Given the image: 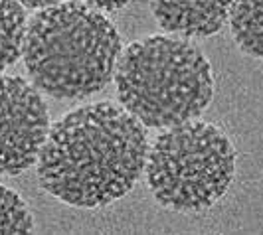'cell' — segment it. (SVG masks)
Here are the masks:
<instances>
[{"label":"cell","mask_w":263,"mask_h":235,"mask_svg":"<svg viewBox=\"0 0 263 235\" xmlns=\"http://www.w3.org/2000/svg\"><path fill=\"white\" fill-rule=\"evenodd\" d=\"M22 55L36 89L76 101L111 83L121 38L105 14L85 2H55L30 18Z\"/></svg>","instance_id":"cell-2"},{"label":"cell","mask_w":263,"mask_h":235,"mask_svg":"<svg viewBox=\"0 0 263 235\" xmlns=\"http://www.w3.org/2000/svg\"><path fill=\"white\" fill-rule=\"evenodd\" d=\"M87 6H91V8H95L97 12L99 10H117V8H123V6H127V2H85Z\"/></svg>","instance_id":"cell-10"},{"label":"cell","mask_w":263,"mask_h":235,"mask_svg":"<svg viewBox=\"0 0 263 235\" xmlns=\"http://www.w3.org/2000/svg\"><path fill=\"white\" fill-rule=\"evenodd\" d=\"M50 132L48 105L20 75L0 73V176H16L38 162Z\"/></svg>","instance_id":"cell-5"},{"label":"cell","mask_w":263,"mask_h":235,"mask_svg":"<svg viewBox=\"0 0 263 235\" xmlns=\"http://www.w3.org/2000/svg\"><path fill=\"white\" fill-rule=\"evenodd\" d=\"M146 129L115 103L83 105L53 123L38 156L40 186L76 208H101L141 178Z\"/></svg>","instance_id":"cell-1"},{"label":"cell","mask_w":263,"mask_h":235,"mask_svg":"<svg viewBox=\"0 0 263 235\" xmlns=\"http://www.w3.org/2000/svg\"><path fill=\"white\" fill-rule=\"evenodd\" d=\"M228 20L239 50L259 60L263 55V2H230Z\"/></svg>","instance_id":"cell-7"},{"label":"cell","mask_w":263,"mask_h":235,"mask_svg":"<svg viewBox=\"0 0 263 235\" xmlns=\"http://www.w3.org/2000/svg\"><path fill=\"white\" fill-rule=\"evenodd\" d=\"M0 235H34L28 204L4 184H0Z\"/></svg>","instance_id":"cell-9"},{"label":"cell","mask_w":263,"mask_h":235,"mask_svg":"<svg viewBox=\"0 0 263 235\" xmlns=\"http://www.w3.org/2000/svg\"><path fill=\"white\" fill-rule=\"evenodd\" d=\"M146 184L160 206L202 211L226 194L236 174V148L206 121H188L160 132L146 154Z\"/></svg>","instance_id":"cell-4"},{"label":"cell","mask_w":263,"mask_h":235,"mask_svg":"<svg viewBox=\"0 0 263 235\" xmlns=\"http://www.w3.org/2000/svg\"><path fill=\"white\" fill-rule=\"evenodd\" d=\"M153 16L158 26L184 38H208L228 22L230 2H153Z\"/></svg>","instance_id":"cell-6"},{"label":"cell","mask_w":263,"mask_h":235,"mask_svg":"<svg viewBox=\"0 0 263 235\" xmlns=\"http://www.w3.org/2000/svg\"><path fill=\"white\" fill-rule=\"evenodd\" d=\"M117 97L123 109L148 129H171L194 121L212 101L208 60L190 42L146 36L119 55Z\"/></svg>","instance_id":"cell-3"},{"label":"cell","mask_w":263,"mask_h":235,"mask_svg":"<svg viewBox=\"0 0 263 235\" xmlns=\"http://www.w3.org/2000/svg\"><path fill=\"white\" fill-rule=\"evenodd\" d=\"M26 38L24 6L14 0H0V73L18 62Z\"/></svg>","instance_id":"cell-8"}]
</instances>
